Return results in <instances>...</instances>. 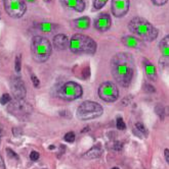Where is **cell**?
<instances>
[{
    "mask_svg": "<svg viewBox=\"0 0 169 169\" xmlns=\"http://www.w3.org/2000/svg\"><path fill=\"white\" fill-rule=\"evenodd\" d=\"M134 60L129 53L116 54L111 61V70L112 75L118 84L122 87H128L132 81L134 75Z\"/></svg>",
    "mask_w": 169,
    "mask_h": 169,
    "instance_id": "1",
    "label": "cell"
},
{
    "mask_svg": "<svg viewBox=\"0 0 169 169\" xmlns=\"http://www.w3.org/2000/svg\"><path fill=\"white\" fill-rule=\"evenodd\" d=\"M128 27L132 34L144 41H154L158 36V30L142 17H133Z\"/></svg>",
    "mask_w": 169,
    "mask_h": 169,
    "instance_id": "2",
    "label": "cell"
},
{
    "mask_svg": "<svg viewBox=\"0 0 169 169\" xmlns=\"http://www.w3.org/2000/svg\"><path fill=\"white\" fill-rule=\"evenodd\" d=\"M69 48L74 53L94 54L96 51V43L88 36L75 34L69 41Z\"/></svg>",
    "mask_w": 169,
    "mask_h": 169,
    "instance_id": "3",
    "label": "cell"
},
{
    "mask_svg": "<svg viewBox=\"0 0 169 169\" xmlns=\"http://www.w3.org/2000/svg\"><path fill=\"white\" fill-rule=\"evenodd\" d=\"M52 46L46 38L42 36H35L31 43V51L34 60L37 62H45L51 54Z\"/></svg>",
    "mask_w": 169,
    "mask_h": 169,
    "instance_id": "4",
    "label": "cell"
},
{
    "mask_svg": "<svg viewBox=\"0 0 169 169\" xmlns=\"http://www.w3.org/2000/svg\"><path fill=\"white\" fill-rule=\"evenodd\" d=\"M104 109L102 105L93 101H85L78 107L76 115L80 120L96 119L103 114Z\"/></svg>",
    "mask_w": 169,
    "mask_h": 169,
    "instance_id": "5",
    "label": "cell"
},
{
    "mask_svg": "<svg viewBox=\"0 0 169 169\" xmlns=\"http://www.w3.org/2000/svg\"><path fill=\"white\" fill-rule=\"evenodd\" d=\"M83 94V90L80 84L75 82H68L63 84L59 90V97L66 101H73L80 98Z\"/></svg>",
    "mask_w": 169,
    "mask_h": 169,
    "instance_id": "6",
    "label": "cell"
},
{
    "mask_svg": "<svg viewBox=\"0 0 169 169\" xmlns=\"http://www.w3.org/2000/svg\"><path fill=\"white\" fill-rule=\"evenodd\" d=\"M4 8L7 15L13 18H20L27 9L25 0H3Z\"/></svg>",
    "mask_w": 169,
    "mask_h": 169,
    "instance_id": "7",
    "label": "cell"
},
{
    "mask_svg": "<svg viewBox=\"0 0 169 169\" xmlns=\"http://www.w3.org/2000/svg\"><path fill=\"white\" fill-rule=\"evenodd\" d=\"M98 96L105 102H114L119 97V90L117 84L112 82H106L101 84L98 89Z\"/></svg>",
    "mask_w": 169,
    "mask_h": 169,
    "instance_id": "8",
    "label": "cell"
},
{
    "mask_svg": "<svg viewBox=\"0 0 169 169\" xmlns=\"http://www.w3.org/2000/svg\"><path fill=\"white\" fill-rule=\"evenodd\" d=\"M8 111L12 115L17 116L19 118H25L29 116V114L32 112V107L29 103L25 102L24 100H17L9 104Z\"/></svg>",
    "mask_w": 169,
    "mask_h": 169,
    "instance_id": "9",
    "label": "cell"
},
{
    "mask_svg": "<svg viewBox=\"0 0 169 169\" xmlns=\"http://www.w3.org/2000/svg\"><path fill=\"white\" fill-rule=\"evenodd\" d=\"M10 88H11L12 95H13L15 99L24 100V98L26 97V94H27V91H26L25 84L21 77H12L11 81H10Z\"/></svg>",
    "mask_w": 169,
    "mask_h": 169,
    "instance_id": "10",
    "label": "cell"
},
{
    "mask_svg": "<svg viewBox=\"0 0 169 169\" xmlns=\"http://www.w3.org/2000/svg\"><path fill=\"white\" fill-rule=\"evenodd\" d=\"M129 0H112V13L116 17H124L129 10Z\"/></svg>",
    "mask_w": 169,
    "mask_h": 169,
    "instance_id": "11",
    "label": "cell"
},
{
    "mask_svg": "<svg viewBox=\"0 0 169 169\" xmlns=\"http://www.w3.org/2000/svg\"><path fill=\"white\" fill-rule=\"evenodd\" d=\"M112 26V18L110 15L107 12H103L96 17V22H94V27L98 31L100 32H106L110 30Z\"/></svg>",
    "mask_w": 169,
    "mask_h": 169,
    "instance_id": "12",
    "label": "cell"
},
{
    "mask_svg": "<svg viewBox=\"0 0 169 169\" xmlns=\"http://www.w3.org/2000/svg\"><path fill=\"white\" fill-rule=\"evenodd\" d=\"M61 2L65 7L77 12H82L86 7L84 0H61Z\"/></svg>",
    "mask_w": 169,
    "mask_h": 169,
    "instance_id": "13",
    "label": "cell"
},
{
    "mask_svg": "<svg viewBox=\"0 0 169 169\" xmlns=\"http://www.w3.org/2000/svg\"><path fill=\"white\" fill-rule=\"evenodd\" d=\"M53 46L57 50H66L69 48V38L65 34H59L53 38Z\"/></svg>",
    "mask_w": 169,
    "mask_h": 169,
    "instance_id": "14",
    "label": "cell"
},
{
    "mask_svg": "<svg viewBox=\"0 0 169 169\" xmlns=\"http://www.w3.org/2000/svg\"><path fill=\"white\" fill-rule=\"evenodd\" d=\"M103 154V148L100 144H96V146H93L90 150L87 151L86 154H84V157L87 159H94V158L100 157Z\"/></svg>",
    "mask_w": 169,
    "mask_h": 169,
    "instance_id": "15",
    "label": "cell"
},
{
    "mask_svg": "<svg viewBox=\"0 0 169 169\" xmlns=\"http://www.w3.org/2000/svg\"><path fill=\"white\" fill-rule=\"evenodd\" d=\"M145 68H146V75L149 77L150 80L156 81L157 80V71H156V67L154 66L153 63H151L150 61L145 60Z\"/></svg>",
    "mask_w": 169,
    "mask_h": 169,
    "instance_id": "16",
    "label": "cell"
},
{
    "mask_svg": "<svg viewBox=\"0 0 169 169\" xmlns=\"http://www.w3.org/2000/svg\"><path fill=\"white\" fill-rule=\"evenodd\" d=\"M75 27L79 30H86L90 26V18L88 17H82L74 20Z\"/></svg>",
    "mask_w": 169,
    "mask_h": 169,
    "instance_id": "17",
    "label": "cell"
},
{
    "mask_svg": "<svg viewBox=\"0 0 169 169\" xmlns=\"http://www.w3.org/2000/svg\"><path fill=\"white\" fill-rule=\"evenodd\" d=\"M160 50H161L162 54L164 57H166L168 59L169 56V36H165L162 39V41L160 42Z\"/></svg>",
    "mask_w": 169,
    "mask_h": 169,
    "instance_id": "18",
    "label": "cell"
},
{
    "mask_svg": "<svg viewBox=\"0 0 169 169\" xmlns=\"http://www.w3.org/2000/svg\"><path fill=\"white\" fill-rule=\"evenodd\" d=\"M123 43L128 47H132V48H136V47L140 46V41L137 40L136 38L134 37H131V36H127V37H124L123 38Z\"/></svg>",
    "mask_w": 169,
    "mask_h": 169,
    "instance_id": "19",
    "label": "cell"
},
{
    "mask_svg": "<svg viewBox=\"0 0 169 169\" xmlns=\"http://www.w3.org/2000/svg\"><path fill=\"white\" fill-rule=\"evenodd\" d=\"M109 0H92V6L94 10H98L103 8L106 5V3L108 2Z\"/></svg>",
    "mask_w": 169,
    "mask_h": 169,
    "instance_id": "20",
    "label": "cell"
},
{
    "mask_svg": "<svg viewBox=\"0 0 169 169\" xmlns=\"http://www.w3.org/2000/svg\"><path fill=\"white\" fill-rule=\"evenodd\" d=\"M64 139L67 143H73L74 141H75V133H74L73 131H69V133H67L66 135H65Z\"/></svg>",
    "mask_w": 169,
    "mask_h": 169,
    "instance_id": "21",
    "label": "cell"
},
{
    "mask_svg": "<svg viewBox=\"0 0 169 169\" xmlns=\"http://www.w3.org/2000/svg\"><path fill=\"white\" fill-rule=\"evenodd\" d=\"M11 101V97H10L9 94H3L2 96H1V99H0V103L2 104V105H5V104L9 103V102Z\"/></svg>",
    "mask_w": 169,
    "mask_h": 169,
    "instance_id": "22",
    "label": "cell"
},
{
    "mask_svg": "<svg viewBox=\"0 0 169 169\" xmlns=\"http://www.w3.org/2000/svg\"><path fill=\"white\" fill-rule=\"evenodd\" d=\"M156 113L158 114V115L160 116V118L163 119L164 118V115H165V111H164V108H163V106H161V105H158V106H156Z\"/></svg>",
    "mask_w": 169,
    "mask_h": 169,
    "instance_id": "23",
    "label": "cell"
},
{
    "mask_svg": "<svg viewBox=\"0 0 169 169\" xmlns=\"http://www.w3.org/2000/svg\"><path fill=\"white\" fill-rule=\"evenodd\" d=\"M117 127H118V129H120V131H124L125 128H126V124H125L124 120H123L121 117L117 118Z\"/></svg>",
    "mask_w": 169,
    "mask_h": 169,
    "instance_id": "24",
    "label": "cell"
},
{
    "mask_svg": "<svg viewBox=\"0 0 169 169\" xmlns=\"http://www.w3.org/2000/svg\"><path fill=\"white\" fill-rule=\"evenodd\" d=\"M40 29H41L42 31L49 32V31H51V24H48V22H42V24H40Z\"/></svg>",
    "mask_w": 169,
    "mask_h": 169,
    "instance_id": "25",
    "label": "cell"
},
{
    "mask_svg": "<svg viewBox=\"0 0 169 169\" xmlns=\"http://www.w3.org/2000/svg\"><path fill=\"white\" fill-rule=\"evenodd\" d=\"M15 71H17V73H20V71H21V55L20 56L17 55V57H15Z\"/></svg>",
    "mask_w": 169,
    "mask_h": 169,
    "instance_id": "26",
    "label": "cell"
},
{
    "mask_svg": "<svg viewBox=\"0 0 169 169\" xmlns=\"http://www.w3.org/2000/svg\"><path fill=\"white\" fill-rule=\"evenodd\" d=\"M135 127L137 128V131H140V133H145V135H147V129H146V127L144 126V124L137 122L136 125H135Z\"/></svg>",
    "mask_w": 169,
    "mask_h": 169,
    "instance_id": "27",
    "label": "cell"
},
{
    "mask_svg": "<svg viewBox=\"0 0 169 169\" xmlns=\"http://www.w3.org/2000/svg\"><path fill=\"white\" fill-rule=\"evenodd\" d=\"M40 155L38 152H36V151H32L31 152V154H30V159L32 160V161H37V160L39 159Z\"/></svg>",
    "mask_w": 169,
    "mask_h": 169,
    "instance_id": "28",
    "label": "cell"
},
{
    "mask_svg": "<svg viewBox=\"0 0 169 169\" xmlns=\"http://www.w3.org/2000/svg\"><path fill=\"white\" fill-rule=\"evenodd\" d=\"M6 152H7V155H8V157L9 158H11V159L13 158V159H15V160L19 159V156H17V155L15 154V153L13 152L12 150H10V149H8L7 148V149H6Z\"/></svg>",
    "mask_w": 169,
    "mask_h": 169,
    "instance_id": "29",
    "label": "cell"
},
{
    "mask_svg": "<svg viewBox=\"0 0 169 169\" xmlns=\"http://www.w3.org/2000/svg\"><path fill=\"white\" fill-rule=\"evenodd\" d=\"M168 0H152V2L154 3L155 5H157V6H162V5H164L167 3Z\"/></svg>",
    "mask_w": 169,
    "mask_h": 169,
    "instance_id": "30",
    "label": "cell"
},
{
    "mask_svg": "<svg viewBox=\"0 0 169 169\" xmlns=\"http://www.w3.org/2000/svg\"><path fill=\"white\" fill-rule=\"evenodd\" d=\"M32 82H33V84H34L35 88H39V84H40V82L39 80H38V77H36V75H32Z\"/></svg>",
    "mask_w": 169,
    "mask_h": 169,
    "instance_id": "31",
    "label": "cell"
},
{
    "mask_svg": "<svg viewBox=\"0 0 169 169\" xmlns=\"http://www.w3.org/2000/svg\"><path fill=\"white\" fill-rule=\"evenodd\" d=\"M145 90L147 91V92H149V93H154L155 92V89L153 88V86H151V84H146V87H145Z\"/></svg>",
    "mask_w": 169,
    "mask_h": 169,
    "instance_id": "32",
    "label": "cell"
},
{
    "mask_svg": "<svg viewBox=\"0 0 169 169\" xmlns=\"http://www.w3.org/2000/svg\"><path fill=\"white\" fill-rule=\"evenodd\" d=\"M164 155H165V159H166L167 163H168V162H169V150H168V149H165Z\"/></svg>",
    "mask_w": 169,
    "mask_h": 169,
    "instance_id": "33",
    "label": "cell"
},
{
    "mask_svg": "<svg viewBox=\"0 0 169 169\" xmlns=\"http://www.w3.org/2000/svg\"><path fill=\"white\" fill-rule=\"evenodd\" d=\"M0 169H5L4 162H3V159H2V157H1V155H0Z\"/></svg>",
    "mask_w": 169,
    "mask_h": 169,
    "instance_id": "34",
    "label": "cell"
},
{
    "mask_svg": "<svg viewBox=\"0 0 169 169\" xmlns=\"http://www.w3.org/2000/svg\"><path fill=\"white\" fill-rule=\"evenodd\" d=\"M2 131H3L2 125H1V124H0V140H1V137H2Z\"/></svg>",
    "mask_w": 169,
    "mask_h": 169,
    "instance_id": "35",
    "label": "cell"
},
{
    "mask_svg": "<svg viewBox=\"0 0 169 169\" xmlns=\"http://www.w3.org/2000/svg\"><path fill=\"white\" fill-rule=\"evenodd\" d=\"M49 149L51 150V149H54V146H49Z\"/></svg>",
    "mask_w": 169,
    "mask_h": 169,
    "instance_id": "36",
    "label": "cell"
},
{
    "mask_svg": "<svg viewBox=\"0 0 169 169\" xmlns=\"http://www.w3.org/2000/svg\"><path fill=\"white\" fill-rule=\"evenodd\" d=\"M112 169H119V168H118V167H113Z\"/></svg>",
    "mask_w": 169,
    "mask_h": 169,
    "instance_id": "37",
    "label": "cell"
},
{
    "mask_svg": "<svg viewBox=\"0 0 169 169\" xmlns=\"http://www.w3.org/2000/svg\"><path fill=\"white\" fill-rule=\"evenodd\" d=\"M28 1H34V0H28Z\"/></svg>",
    "mask_w": 169,
    "mask_h": 169,
    "instance_id": "38",
    "label": "cell"
}]
</instances>
